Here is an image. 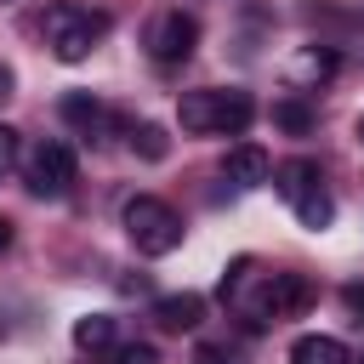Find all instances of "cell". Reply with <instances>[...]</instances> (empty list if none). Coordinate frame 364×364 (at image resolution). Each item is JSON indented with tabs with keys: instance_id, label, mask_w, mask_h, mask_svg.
Masks as SVG:
<instances>
[{
	"instance_id": "cell-1",
	"label": "cell",
	"mask_w": 364,
	"mask_h": 364,
	"mask_svg": "<svg viewBox=\"0 0 364 364\" xmlns=\"http://www.w3.org/2000/svg\"><path fill=\"white\" fill-rule=\"evenodd\" d=\"M46 46L57 63H85L97 51V40L108 34V11H91V6H74V0H57L46 6Z\"/></svg>"
},
{
	"instance_id": "cell-2",
	"label": "cell",
	"mask_w": 364,
	"mask_h": 364,
	"mask_svg": "<svg viewBox=\"0 0 364 364\" xmlns=\"http://www.w3.org/2000/svg\"><path fill=\"white\" fill-rule=\"evenodd\" d=\"M176 119H182V131H193V136H205V131L245 136L250 119H256V102H250V91H182Z\"/></svg>"
},
{
	"instance_id": "cell-3",
	"label": "cell",
	"mask_w": 364,
	"mask_h": 364,
	"mask_svg": "<svg viewBox=\"0 0 364 364\" xmlns=\"http://www.w3.org/2000/svg\"><path fill=\"white\" fill-rule=\"evenodd\" d=\"M125 239L142 256H171L182 245V216L165 199H154V193H131L125 199Z\"/></svg>"
},
{
	"instance_id": "cell-4",
	"label": "cell",
	"mask_w": 364,
	"mask_h": 364,
	"mask_svg": "<svg viewBox=\"0 0 364 364\" xmlns=\"http://www.w3.org/2000/svg\"><path fill=\"white\" fill-rule=\"evenodd\" d=\"M23 176H28V188L40 193V199H63L68 188H74V176H80V159H74V148L68 142H40L28 159H23Z\"/></svg>"
},
{
	"instance_id": "cell-5",
	"label": "cell",
	"mask_w": 364,
	"mask_h": 364,
	"mask_svg": "<svg viewBox=\"0 0 364 364\" xmlns=\"http://www.w3.org/2000/svg\"><path fill=\"white\" fill-rule=\"evenodd\" d=\"M193 46H199V23H193L188 11H159V17H154V28H148L154 63H188Z\"/></svg>"
},
{
	"instance_id": "cell-6",
	"label": "cell",
	"mask_w": 364,
	"mask_h": 364,
	"mask_svg": "<svg viewBox=\"0 0 364 364\" xmlns=\"http://www.w3.org/2000/svg\"><path fill=\"white\" fill-rule=\"evenodd\" d=\"M336 68H341V57H336L330 46H296L290 63H284V80H290L296 91H318L324 80H336Z\"/></svg>"
},
{
	"instance_id": "cell-7",
	"label": "cell",
	"mask_w": 364,
	"mask_h": 364,
	"mask_svg": "<svg viewBox=\"0 0 364 364\" xmlns=\"http://www.w3.org/2000/svg\"><path fill=\"white\" fill-rule=\"evenodd\" d=\"M222 176H228L233 188H262V182L273 176V159H267V148H256V142H239V148H228V159H222Z\"/></svg>"
},
{
	"instance_id": "cell-8",
	"label": "cell",
	"mask_w": 364,
	"mask_h": 364,
	"mask_svg": "<svg viewBox=\"0 0 364 364\" xmlns=\"http://www.w3.org/2000/svg\"><path fill=\"white\" fill-rule=\"evenodd\" d=\"M154 318H159L165 330H199V318H205V296H193V290H182V296H159V301H154Z\"/></svg>"
},
{
	"instance_id": "cell-9",
	"label": "cell",
	"mask_w": 364,
	"mask_h": 364,
	"mask_svg": "<svg viewBox=\"0 0 364 364\" xmlns=\"http://www.w3.org/2000/svg\"><path fill=\"white\" fill-rule=\"evenodd\" d=\"M290 364H353V353H347L341 336H296Z\"/></svg>"
},
{
	"instance_id": "cell-10",
	"label": "cell",
	"mask_w": 364,
	"mask_h": 364,
	"mask_svg": "<svg viewBox=\"0 0 364 364\" xmlns=\"http://www.w3.org/2000/svg\"><path fill=\"white\" fill-rule=\"evenodd\" d=\"M324 176H318V165L313 159H290V165H279V193L296 205V199H307L313 188H318Z\"/></svg>"
},
{
	"instance_id": "cell-11",
	"label": "cell",
	"mask_w": 364,
	"mask_h": 364,
	"mask_svg": "<svg viewBox=\"0 0 364 364\" xmlns=\"http://www.w3.org/2000/svg\"><path fill=\"white\" fill-rule=\"evenodd\" d=\"M63 119H68V125H80V131L91 136V131L108 119V108H102L91 91H68V97H63Z\"/></svg>"
},
{
	"instance_id": "cell-12",
	"label": "cell",
	"mask_w": 364,
	"mask_h": 364,
	"mask_svg": "<svg viewBox=\"0 0 364 364\" xmlns=\"http://www.w3.org/2000/svg\"><path fill=\"white\" fill-rule=\"evenodd\" d=\"M114 341V318L108 313H85V318H74V347L80 353H102Z\"/></svg>"
},
{
	"instance_id": "cell-13",
	"label": "cell",
	"mask_w": 364,
	"mask_h": 364,
	"mask_svg": "<svg viewBox=\"0 0 364 364\" xmlns=\"http://www.w3.org/2000/svg\"><path fill=\"white\" fill-rule=\"evenodd\" d=\"M296 216H301V228H313V233H318V228H330V222H336V199H330L324 188H313L307 199H296Z\"/></svg>"
},
{
	"instance_id": "cell-14",
	"label": "cell",
	"mask_w": 364,
	"mask_h": 364,
	"mask_svg": "<svg viewBox=\"0 0 364 364\" xmlns=\"http://www.w3.org/2000/svg\"><path fill=\"white\" fill-rule=\"evenodd\" d=\"M273 125L290 131V136H307V131H313V108L296 102V97H290V102H273Z\"/></svg>"
},
{
	"instance_id": "cell-15",
	"label": "cell",
	"mask_w": 364,
	"mask_h": 364,
	"mask_svg": "<svg viewBox=\"0 0 364 364\" xmlns=\"http://www.w3.org/2000/svg\"><path fill=\"white\" fill-rule=\"evenodd\" d=\"M136 154L142 159H165V148H171V136H165V125H136Z\"/></svg>"
},
{
	"instance_id": "cell-16",
	"label": "cell",
	"mask_w": 364,
	"mask_h": 364,
	"mask_svg": "<svg viewBox=\"0 0 364 364\" xmlns=\"http://www.w3.org/2000/svg\"><path fill=\"white\" fill-rule=\"evenodd\" d=\"M193 364H245V358H239V347H228V341H199V347H193Z\"/></svg>"
},
{
	"instance_id": "cell-17",
	"label": "cell",
	"mask_w": 364,
	"mask_h": 364,
	"mask_svg": "<svg viewBox=\"0 0 364 364\" xmlns=\"http://www.w3.org/2000/svg\"><path fill=\"white\" fill-rule=\"evenodd\" d=\"M114 364H159V353H154L148 341H131V347H119V353H114Z\"/></svg>"
},
{
	"instance_id": "cell-18",
	"label": "cell",
	"mask_w": 364,
	"mask_h": 364,
	"mask_svg": "<svg viewBox=\"0 0 364 364\" xmlns=\"http://www.w3.org/2000/svg\"><path fill=\"white\" fill-rule=\"evenodd\" d=\"M11 165H17V131H11V125H0V176H6Z\"/></svg>"
},
{
	"instance_id": "cell-19",
	"label": "cell",
	"mask_w": 364,
	"mask_h": 364,
	"mask_svg": "<svg viewBox=\"0 0 364 364\" xmlns=\"http://www.w3.org/2000/svg\"><path fill=\"white\" fill-rule=\"evenodd\" d=\"M341 307H347V313L364 324V284H341Z\"/></svg>"
},
{
	"instance_id": "cell-20",
	"label": "cell",
	"mask_w": 364,
	"mask_h": 364,
	"mask_svg": "<svg viewBox=\"0 0 364 364\" xmlns=\"http://www.w3.org/2000/svg\"><path fill=\"white\" fill-rule=\"evenodd\" d=\"M11 85H17V80H11V68H6V63H0V102H6V97H11Z\"/></svg>"
},
{
	"instance_id": "cell-21",
	"label": "cell",
	"mask_w": 364,
	"mask_h": 364,
	"mask_svg": "<svg viewBox=\"0 0 364 364\" xmlns=\"http://www.w3.org/2000/svg\"><path fill=\"white\" fill-rule=\"evenodd\" d=\"M6 245H11V222L0 216V250H6Z\"/></svg>"
},
{
	"instance_id": "cell-22",
	"label": "cell",
	"mask_w": 364,
	"mask_h": 364,
	"mask_svg": "<svg viewBox=\"0 0 364 364\" xmlns=\"http://www.w3.org/2000/svg\"><path fill=\"white\" fill-rule=\"evenodd\" d=\"M358 142H364V114H358Z\"/></svg>"
}]
</instances>
